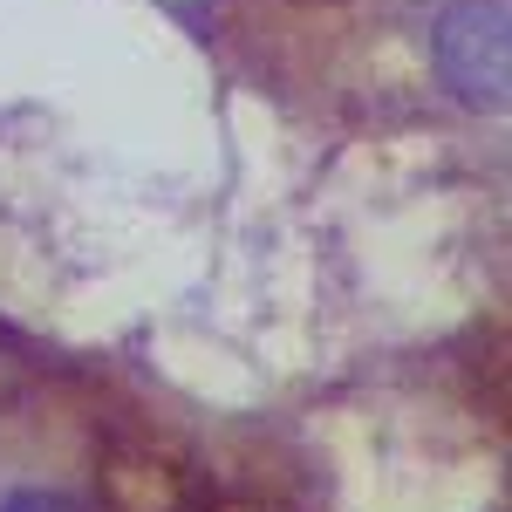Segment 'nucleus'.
<instances>
[{
	"label": "nucleus",
	"instance_id": "f257e3e1",
	"mask_svg": "<svg viewBox=\"0 0 512 512\" xmlns=\"http://www.w3.org/2000/svg\"><path fill=\"white\" fill-rule=\"evenodd\" d=\"M437 76L472 110H506L512 82V41H506V0H444L431 28Z\"/></svg>",
	"mask_w": 512,
	"mask_h": 512
},
{
	"label": "nucleus",
	"instance_id": "f03ea898",
	"mask_svg": "<svg viewBox=\"0 0 512 512\" xmlns=\"http://www.w3.org/2000/svg\"><path fill=\"white\" fill-rule=\"evenodd\" d=\"M0 512H82L76 499H69V492H7V499H0Z\"/></svg>",
	"mask_w": 512,
	"mask_h": 512
}]
</instances>
